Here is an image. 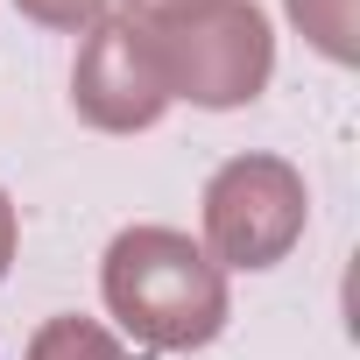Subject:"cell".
I'll list each match as a JSON object with an SVG mask.
<instances>
[{"instance_id": "obj_1", "label": "cell", "mask_w": 360, "mask_h": 360, "mask_svg": "<svg viewBox=\"0 0 360 360\" xmlns=\"http://www.w3.org/2000/svg\"><path fill=\"white\" fill-rule=\"evenodd\" d=\"M106 311L148 353H191L226 325V276L205 248H191V233L127 226L106 248Z\"/></svg>"}, {"instance_id": "obj_2", "label": "cell", "mask_w": 360, "mask_h": 360, "mask_svg": "<svg viewBox=\"0 0 360 360\" xmlns=\"http://www.w3.org/2000/svg\"><path fill=\"white\" fill-rule=\"evenodd\" d=\"M155 57L169 78V99H198V106H248L269 71H276V36L262 8L248 0H219L198 22L155 29Z\"/></svg>"}, {"instance_id": "obj_8", "label": "cell", "mask_w": 360, "mask_h": 360, "mask_svg": "<svg viewBox=\"0 0 360 360\" xmlns=\"http://www.w3.org/2000/svg\"><path fill=\"white\" fill-rule=\"evenodd\" d=\"M205 8H219V0H127V22H141V29H176V22H198Z\"/></svg>"}, {"instance_id": "obj_5", "label": "cell", "mask_w": 360, "mask_h": 360, "mask_svg": "<svg viewBox=\"0 0 360 360\" xmlns=\"http://www.w3.org/2000/svg\"><path fill=\"white\" fill-rule=\"evenodd\" d=\"M297 29L332 57V64H353L360 57V0H290Z\"/></svg>"}, {"instance_id": "obj_3", "label": "cell", "mask_w": 360, "mask_h": 360, "mask_svg": "<svg viewBox=\"0 0 360 360\" xmlns=\"http://www.w3.org/2000/svg\"><path fill=\"white\" fill-rule=\"evenodd\" d=\"M304 233V176L276 155H233L205 184V240L226 269H276Z\"/></svg>"}, {"instance_id": "obj_4", "label": "cell", "mask_w": 360, "mask_h": 360, "mask_svg": "<svg viewBox=\"0 0 360 360\" xmlns=\"http://www.w3.org/2000/svg\"><path fill=\"white\" fill-rule=\"evenodd\" d=\"M71 99L106 134L155 127L162 106H169V78H162V57H155V29H141V22H99L85 36V50H78Z\"/></svg>"}, {"instance_id": "obj_7", "label": "cell", "mask_w": 360, "mask_h": 360, "mask_svg": "<svg viewBox=\"0 0 360 360\" xmlns=\"http://www.w3.org/2000/svg\"><path fill=\"white\" fill-rule=\"evenodd\" d=\"M15 8L29 22H43V29H99L106 0H15Z\"/></svg>"}, {"instance_id": "obj_6", "label": "cell", "mask_w": 360, "mask_h": 360, "mask_svg": "<svg viewBox=\"0 0 360 360\" xmlns=\"http://www.w3.org/2000/svg\"><path fill=\"white\" fill-rule=\"evenodd\" d=\"M29 360H127V353H120V339H113L106 325H92V318H50V325L36 332Z\"/></svg>"}, {"instance_id": "obj_9", "label": "cell", "mask_w": 360, "mask_h": 360, "mask_svg": "<svg viewBox=\"0 0 360 360\" xmlns=\"http://www.w3.org/2000/svg\"><path fill=\"white\" fill-rule=\"evenodd\" d=\"M8 262H15V205L0 191V276H8Z\"/></svg>"}]
</instances>
